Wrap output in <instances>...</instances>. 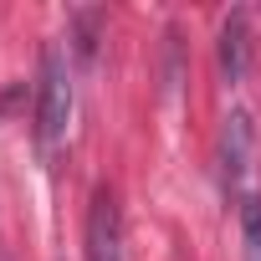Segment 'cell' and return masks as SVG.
Instances as JSON below:
<instances>
[{"instance_id": "3", "label": "cell", "mask_w": 261, "mask_h": 261, "mask_svg": "<svg viewBox=\"0 0 261 261\" xmlns=\"http://www.w3.org/2000/svg\"><path fill=\"white\" fill-rule=\"evenodd\" d=\"M87 261H128L123 256V215H118V195L97 190L92 210H87Z\"/></svg>"}, {"instance_id": "4", "label": "cell", "mask_w": 261, "mask_h": 261, "mask_svg": "<svg viewBox=\"0 0 261 261\" xmlns=\"http://www.w3.org/2000/svg\"><path fill=\"white\" fill-rule=\"evenodd\" d=\"M246 67H251V36H246V21L230 16L220 26V72H225V82H241Z\"/></svg>"}, {"instance_id": "2", "label": "cell", "mask_w": 261, "mask_h": 261, "mask_svg": "<svg viewBox=\"0 0 261 261\" xmlns=\"http://www.w3.org/2000/svg\"><path fill=\"white\" fill-rule=\"evenodd\" d=\"M251 174H256V128L246 113H230L220 128V179L236 200H246V195H256Z\"/></svg>"}, {"instance_id": "1", "label": "cell", "mask_w": 261, "mask_h": 261, "mask_svg": "<svg viewBox=\"0 0 261 261\" xmlns=\"http://www.w3.org/2000/svg\"><path fill=\"white\" fill-rule=\"evenodd\" d=\"M72 102H77V92H72V67H67V51L51 41V46L41 51V92H36V139H41L46 154L67 139Z\"/></svg>"}, {"instance_id": "5", "label": "cell", "mask_w": 261, "mask_h": 261, "mask_svg": "<svg viewBox=\"0 0 261 261\" xmlns=\"http://www.w3.org/2000/svg\"><path fill=\"white\" fill-rule=\"evenodd\" d=\"M241 256L261 261V195L241 200Z\"/></svg>"}]
</instances>
